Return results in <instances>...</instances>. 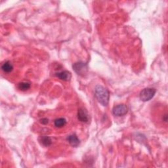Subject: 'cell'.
<instances>
[{
	"mask_svg": "<svg viewBox=\"0 0 168 168\" xmlns=\"http://www.w3.org/2000/svg\"><path fill=\"white\" fill-rule=\"evenodd\" d=\"M95 96L102 106H106L108 105L110 94L108 90L104 87L99 85L96 86L95 89Z\"/></svg>",
	"mask_w": 168,
	"mask_h": 168,
	"instance_id": "1",
	"label": "cell"
},
{
	"mask_svg": "<svg viewBox=\"0 0 168 168\" xmlns=\"http://www.w3.org/2000/svg\"><path fill=\"white\" fill-rule=\"evenodd\" d=\"M156 91L155 89L152 88H146L142 90L140 93V99L144 102L148 101L152 99L156 93Z\"/></svg>",
	"mask_w": 168,
	"mask_h": 168,
	"instance_id": "2",
	"label": "cell"
},
{
	"mask_svg": "<svg viewBox=\"0 0 168 168\" xmlns=\"http://www.w3.org/2000/svg\"><path fill=\"white\" fill-rule=\"evenodd\" d=\"M73 69L74 70L75 72L77 74H78L82 76H84L87 73L88 67L87 64L82 62H76L73 65Z\"/></svg>",
	"mask_w": 168,
	"mask_h": 168,
	"instance_id": "3",
	"label": "cell"
},
{
	"mask_svg": "<svg viewBox=\"0 0 168 168\" xmlns=\"http://www.w3.org/2000/svg\"><path fill=\"white\" fill-rule=\"evenodd\" d=\"M128 109L125 105H119L114 107L112 113L116 116H123L127 113Z\"/></svg>",
	"mask_w": 168,
	"mask_h": 168,
	"instance_id": "4",
	"label": "cell"
},
{
	"mask_svg": "<svg viewBox=\"0 0 168 168\" xmlns=\"http://www.w3.org/2000/svg\"><path fill=\"white\" fill-rule=\"evenodd\" d=\"M77 118L78 120L83 123H87L89 120V115L86 111L83 108H80L78 110V112H77Z\"/></svg>",
	"mask_w": 168,
	"mask_h": 168,
	"instance_id": "5",
	"label": "cell"
},
{
	"mask_svg": "<svg viewBox=\"0 0 168 168\" xmlns=\"http://www.w3.org/2000/svg\"><path fill=\"white\" fill-rule=\"evenodd\" d=\"M56 76L59 77V78L63 81H69L70 80L71 77H72V74L68 71L64 70L61 71V72H57L56 74Z\"/></svg>",
	"mask_w": 168,
	"mask_h": 168,
	"instance_id": "6",
	"label": "cell"
},
{
	"mask_svg": "<svg viewBox=\"0 0 168 168\" xmlns=\"http://www.w3.org/2000/svg\"><path fill=\"white\" fill-rule=\"evenodd\" d=\"M67 140L68 141V143H70V145L73 147L78 146L80 143V139H78V137H77V135L75 134L69 135L67 138Z\"/></svg>",
	"mask_w": 168,
	"mask_h": 168,
	"instance_id": "7",
	"label": "cell"
},
{
	"mask_svg": "<svg viewBox=\"0 0 168 168\" xmlns=\"http://www.w3.org/2000/svg\"><path fill=\"white\" fill-rule=\"evenodd\" d=\"M2 69L5 73H10L13 70V66L10 62L7 61L2 64Z\"/></svg>",
	"mask_w": 168,
	"mask_h": 168,
	"instance_id": "8",
	"label": "cell"
},
{
	"mask_svg": "<svg viewBox=\"0 0 168 168\" xmlns=\"http://www.w3.org/2000/svg\"><path fill=\"white\" fill-rule=\"evenodd\" d=\"M67 124V120L66 119L61 118H58L55 120V126L58 128L63 127L64 126Z\"/></svg>",
	"mask_w": 168,
	"mask_h": 168,
	"instance_id": "9",
	"label": "cell"
},
{
	"mask_svg": "<svg viewBox=\"0 0 168 168\" xmlns=\"http://www.w3.org/2000/svg\"><path fill=\"white\" fill-rule=\"evenodd\" d=\"M30 86H31V85L29 82H23L18 83V88L22 91H27V90H28L30 88Z\"/></svg>",
	"mask_w": 168,
	"mask_h": 168,
	"instance_id": "10",
	"label": "cell"
},
{
	"mask_svg": "<svg viewBox=\"0 0 168 168\" xmlns=\"http://www.w3.org/2000/svg\"><path fill=\"white\" fill-rule=\"evenodd\" d=\"M40 142L43 146H49L52 144V140H51V139L49 137H47V136L42 137Z\"/></svg>",
	"mask_w": 168,
	"mask_h": 168,
	"instance_id": "11",
	"label": "cell"
},
{
	"mask_svg": "<svg viewBox=\"0 0 168 168\" xmlns=\"http://www.w3.org/2000/svg\"><path fill=\"white\" fill-rule=\"evenodd\" d=\"M40 122L42 123V124H48L49 120L47 118H43V119H42L40 120Z\"/></svg>",
	"mask_w": 168,
	"mask_h": 168,
	"instance_id": "12",
	"label": "cell"
}]
</instances>
